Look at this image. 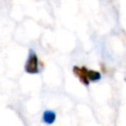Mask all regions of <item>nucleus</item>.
I'll return each instance as SVG.
<instances>
[{"label":"nucleus","mask_w":126,"mask_h":126,"mask_svg":"<svg viewBox=\"0 0 126 126\" xmlns=\"http://www.w3.org/2000/svg\"><path fill=\"white\" fill-rule=\"evenodd\" d=\"M73 73L74 75L77 76V78L80 80V82L85 85L86 87H88L90 85V80L88 79V76H87V68L85 66L83 67H78V66H74L73 67Z\"/></svg>","instance_id":"nucleus-2"},{"label":"nucleus","mask_w":126,"mask_h":126,"mask_svg":"<svg viewBox=\"0 0 126 126\" xmlns=\"http://www.w3.org/2000/svg\"><path fill=\"white\" fill-rule=\"evenodd\" d=\"M55 119H56V114L52 110H45L42 114V121L45 124L50 125V124L54 123Z\"/></svg>","instance_id":"nucleus-3"},{"label":"nucleus","mask_w":126,"mask_h":126,"mask_svg":"<svg viewBox=\"0 0 126 126\" xmlns=\"http://www.w3.org/2000/svg\"><path fill=\"white\" fill-rule=\"evenodd\" d=\"M39 60L37 58L36 53L31 49L29 53V57L25 64V71L29 74H37L39 73Z\"/></svg>","instance_id":"nucleus-1"},{"label":"nucleus","mask_w":126,"mask_h":126,"mask_svg":"<svg viewBox=\"0 0 126 126\" xmlns=\"http://www.w3.org/2000/svg\"><path fill=\"white\" fill-rule=\"evenodd\" d=\"M87 76H88V79L91 82H96V81H99L101 79V74L98 71H95V70L87 69Z\"/></svg>","instance_id":"nucleus-4"}]
</instances>
